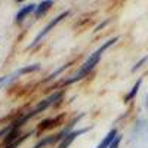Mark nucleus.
Listing matches in <instances>:
<instances>
[{
  "instance_id": "1",
  "label": "nucleus",
  "mask_w": 148,
  "mask_h": 148,
  "mask_svg": "<svg viewBox=\"0 0 148 148\" xmlns=\"http://www.w3.org/2000/svg\"><path fill=\"white\" fill-rule=\"evenodd\" d=\"M117 42V37H113V39H110L108 42H105L99 49H98V51H95L88 59H86L84 61V64L80 67V70L77 71V74H76V76H74L73 79H70V80H67L65 83L67 84H73V83H76V82H79L80 79H83V77H86V76H88V74L98 65V62H99V61H101V56H102V53L107 51V49L111 46V45H114Z\"/></svg>"
},
{
  "instance_id": "12",
  "label": "nucleus",
  "mask_w": 148,
  "mask_h": 148,
  "mask_svg": "<svg viewBox=\"0 0 148 148\" xmlns=\"http://www.w3.org/2000/svg\"><path fill=\"white\" fill-rule=\"evenodd\" d=\"M120 141H121V136H120V135H117V138L113 141V144L110 145V148H119V145H120Z\"/></svg>"
},
{
  "instance_id": "14",
  "label": "nucleus",
  "mask_w": 148,
  "mask_h": 148,
  "mask_svg": "<svg viewBox=\"0 0 148 148\" xmlns=\"http://www.w3.org/2000/svg\"><path fill=\"white\" fill-rule=\"evenodd\" d=\"M10 130H12V125H8L6 127L0 129V136H3V135H8V133H9Z\"/></svg>"
},
{
  "instance_id": "3",
  "label": "nucleus",
  "mask_w": 148,
  "mask_h": 148,
  "mask_svg": "<svg viewBox=\"0 0 148 148\" xmlns=\"http://www.w3.org/2000/svg\"><path fill=\"white\" fill-rule=\"evenodd\" d=\"M68 15H70V12H62V14H61V15H58L56 18H53V19H52V21L49 22L47 25H46V27H45V28H43V30H42V31L39 33V34L36 36V39H34V42L28 45V49L34 47L36 45H39V43H40V40L43 39V37H45V36H47V33H49V31H51V30H52L53 27H56V24H59L61 21H62V19L65 18V16H68Z\"/></svg>"
},
{
  "instance_id": "6",
  "label": "nucleus",
  "mask_w": 148,
  "mask_h": 148,
  "mask_svg": "<svg viewBox=\"0 0 148 148\" xmlns=\"http://www.w3.org/2000/svg\"><path fill=\"white\" fill-rule=\"evenodd\" d=\"M117 135H119V132H117V129H111L108 133H107V136L99 142V145H98L96 148H110V145L113 144V141L117 138Z\"/></svg>"
},
{
  "instance_id": "13",
  "label": "nucleus",
  "mask_w": 148,
  "mask_h": 148,
  "mask_svg": "<svg viewBox=\"0 0 148 148\" xmlns=\"http://www.w3.org/2000/svg\"><path fill=\"white\" fill-rule=\"evenodd\" d=\"M147 59H148V56H144V58H142V59L139 61V62H138L136 65H135V67L132 68V71H136V70H138L139 67H142V64H145V62H147Z\"/></svg>"
},
{
  "instance_id": "5",
  "label": "nucleus",
  "mask_w": 148,
  "mask_h": 148,
  "mask_svg": "<svg viewBox=\"0 0 148 148\" xmlns=\"http://www.w3.org/2000/svg\"><path fill=\"white\" fill-rule=\"evenodd\" d=\"M36 8H37V6H36L34 3H30V5L22 6V8L18 10V14H16V16H15V21H16V22H21V21H24L27 15H30L31 12H34V10H36Z\"/></svg>"
},
{
  "instance_id": "4",
  "label": "nucleus",
  "mask_w": 148,
  "mask_h": 148,
  "mask_svg": "<svg viewBox=\"0 0 148 148\" xmlns=\"http://www.w3.org/2000/svg\"><path fill=\"white\" fill-rule=\"evenodd\" d=\"M90 127H86V129H80V130H74V132H71V133H68L67 136H64L62 139L59 141V145L56 147V148H68L73 142H74V139H76L77 136H80V135H83V133H86Z\"/></svg>"
},
{
  "instance_id": "8",
  "label": "nucleus",
  "mask_w": 148,
  "mask_h": 148,
  "mask_svg": "<svg viewBox=\"0 0 148 148\" xmlns=\"http://www.w3.org/2000/svg\"><path fill=\"white\" fill-rule=\"evenodd\" d=\"M141 83H142V79H139V80H138L136 83H135V86H133V88L130 89V92H129V93L126 95V98H125V101H126V102L132 101L133 98L136 96V93H138V89L141 88Z\"/></svg>"
},
{
  "instance_id": "2",
  "label": "nucleus",
  "mask_w": 148,
  "mask_h": 148,
  "mask_svg": "<svg viewBox=\"0 0 148 148\" xmlns=\"http://www.w3.org/2000/svg\"><path fill=\"white\" fill-rule=\"evenodd\" d=\"M61 98H62V92H55V93H52L51 96H47L46 99H42V101H40L39 104H37V105H36V107H34L31 111H28V113H27L25 116H24L22 119H19L18 121H15V123H14V127H15V129H19V126H22L25 121H28L31 117L37 116L39 113H42V111L47 110V108L51 107L52 104H55L56 101H59Z\"/></svg>"
},
{
  "instance_id": "7",
  "label": "nucleus",
  "mask_w": 148,
  "mask_h": 148,
  "mask_svg": "<svg viewBox=\"0 0 148 148\" xmlns=\"http://www.w3.org/2000/svg\"><path fill=\"white\" fill-rule=\"evenodd\" d=\"M52 5H53L52 0H46V2H42L39 6L36 8V10H34V12H36V16H37V18H40L42 15H45L46 12L49 10V8H51Z\"/></svg>"
},
{
  "instance_id": "15",
  "label": "nucleus",
  "mask_w": 148,
  "mask_h": 148,
  "mask_svg": "<svg viewBox=\"0 0 148 148\" xmlns=\"http://www.w3.org/2000/svg\"><path fill=\"white\" fill-rule=\"evenodd\" d=\"M8 80V76H5V77H0V84H2V83H5Z\"/></svg>"
},
{
  "instance_id": "16",
  "label": "nucleus",
  "mask_w": 148,
  "mask_h": 148,
  "mask_svg": "<svg viewBox=\"0 0 148 148\" xmlns=\"http://www.w3.org/2000/svg\"><path fill=\"white\" fill-rule=\"evenodd\" d=\"M147 107H148V96H147Z\"/></svg>"
},
{
  "instance_id": "9",
  "label": "nucleus",
  "mask_w": 148,
  "mask_h": 148,
  "mask_svg": "<svg viewBox=\"0 0 148 148\" xmlns=\"http://www.w3.org/2000/svg\"><path fill=\"white\" fill-rule=\"evenodd\" d=\"M39 70H40V64H33V65H28V67H24V68L18 70L15 76H22V74H27V73H34V71H39Z\"/></svg>"
},
{
  "instance_id": "11",
  "label": "nucleus",
  "mask_w": 148,
  "mask_h": 148,
  "mask_svg": "<svg viewBox=\"0 0 148 148\" xmlns=\"http://www.w3.org/2000/svg\"><path fill=\"white\" fill-rule=\"evenodd\" d=\"M67 67H68V65H62V67H61L59 70H56V71H55L53 74H51V76H49V77L46 79V82H47V80H51V79H55L56 76H59V74H61V73H62V71H64V70H65Z\"/></svg>"
},
{
  "instance_id": "10",
  "label": "nucleus",
  "mask_w": 148,
  "mask_h": 148,
  "mask_svg": "<svg viewBox=\"0 0 148 148\" xmlns=\"http://www.w3.org/2000/svg\"><path fill=\"white\" fill-rule=\"evenodd\" d=\"M30 135H31V132H30V133H27V135H22L21 138H18L16 141H14V142H12V144H8V145H6L5 148H16L18 145H21V144H22L24 141H25V139H27V138L30 136Z\"/></svg>"
}]
</instances>
